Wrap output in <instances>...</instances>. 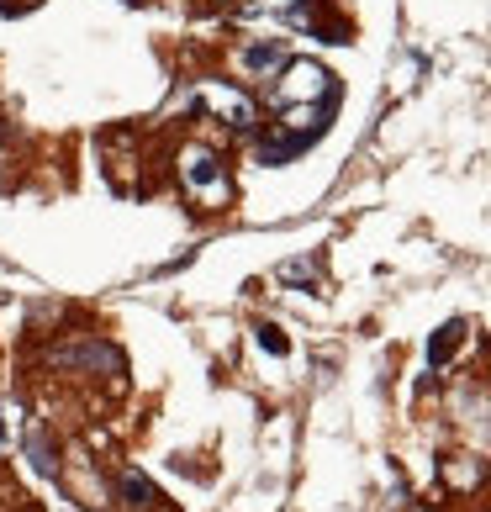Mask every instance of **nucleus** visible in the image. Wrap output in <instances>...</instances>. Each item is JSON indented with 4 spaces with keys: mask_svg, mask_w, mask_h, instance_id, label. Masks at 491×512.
Instances as JSON below:
<instances>
[{
    "mask_svg": "<svg viewBox=\"0 0 491 512\" xmlns=\"http://www.w3.org/2000/svg\"><path fill=\"white\" fill-rule=\"evenodd\" d=\"M180 185H185V196L201 201V206H228L233 201V180H228V169H222V159L212 148H185L180 154Z\"/></svg>",
    "mask_w": 491,
    "mask_h": 512,
    "instance_id": "obj_1",
    "label": "nucleus"
},
{
    "mask_svg": "<svg viewBox=\"0 0 491 512\" xmlns=\"http://www.w3.org/2000/svg\"><path fill=\"white\" fill-rule=\"evenodd\" d=\"M333 96V74L312 59H296V64H280L275 74V106H317Z\"/></svg>",
    "mask_w": 491,
    "mask_h": 512,
    "instance_id": "obj_2",
    "label": "nucleus"
},
{
    "mask_svg": "<svg viewBox=\"0 0 491 512\" xmlns=\"http://www.w3.org/2000/svg\"><path fill=\"white\" fill-rule=\"evenodd\" d=\"M191 101H196V106H206L217 122H228V127H249V122H254V106H249V96H243V90H233V85L201 80V85L191 90Z\"/></svg>",
    "mask_w": 491,
    "mask_h": 512,
    "instance_id": "obj_3",
    "label": "nucleus"
},
{
    "mask_svg": "<svg viewBox=\"0 0 491 512\" xmlns=\"http://www.w3.org/2000/svg\"><path fill=\"white\" fill-rule=\"evenodd\" d=\"M53 359H59V365H74V370H101V375L122 370V354L106 349V344H64Z\"/></svg>",
    "mask_w": 491,
    "mask_h": 512,
    "instance_id": "obj_4",
    "label": "nucleus"
},
{
    "mask_svg": "<svg viewBox=\"0 0 491 512\" xmlns=\"http://www.w3.org/2000/svg\"><path fill=\"white\" fill-rule=\"evenodd\" d=\"M254 16H280V22H291V27H307L312 6H307V0H259Z\"/></svg>",
    "mask_w": 491,
    "mask_h": 512,
    "instance_id": "obj_5",
    "label": "nucleus"
},
{
    "mask_svg": "<svg viewBox=\"0 0 491 512\" xmlns=\"http://www.w3.org/2000/svg\"><path fill=\"white\" fill-rule=\"evenodd\" d=\"M460 344H465V322H444V328H439V338L428 344V365H433V370H439V365H449V354H455Z\"/></svg>",
    "mask_w": 491,
    "mask_h": 512,
    "instance_id": "obj_6",
    "label": "nucleus"
},
{
    "mask_svg": "<svg viewBox=\"0 0 491 512\" xmlns=\"http://www.w3.org/2000/svg\"><path fill=\"white\" fill-rule=\"evenodd\" d=\"M117 491H127L132 507H154V502H159V491L148 486V481L138 476V470H122V476H117Z\"/></svg>",
    "mask_w": 491,
    "mask_h": 512,
    "instance_id": "obj_7",
    "label": "nucleus"
},
{
    "mask_svg": "<svg viewBox=\"0 0 491 512\" xmlns=\"http://www.w3.org/2000/svg\"><path fill=\"white\" fill-rule=\"evenodd\" d=\"M27 454H32V470H37V476H53V470H59V465H53V449H48V433H43V428L27 433Z\"/></svg>",
    "mask_w": 491,
    "mask_h": 512,
    "instance_id": "obj_8",
    "label": "nucleus"
},
{
    "mask_svg": "<svg viewBox=\"0 0 491 512\" xmlns=\"http://www.w3.org/2000/svg\"><path fill=\"white\" fill-rule=\"evenodd\" d=\"M238 64L249 69V74H270V69H280V48H275V43H264V48H249V53H243Z\"/></svg>",
    "mask_w": 491,
    "mask_h": 512,
    "instance_id": "obj_9",
    "label": "nucleus"
},
{
    "mask_svg": "<svg viewBox=\"0 0 491 512\" xmlns=\"http://www.w3.org/2000/svg\"><path fill=\"white\" fill-rule=\"evenodd\" d=\"M254 338H259V349H264V354H275V359H286V354H291V344L280 338V328H254Z\"/></svg>",
    "mask_w": 491,
    "mask_h": 512,
    "instance_id": "obj_10",
    "label": "nucleus"
},
{
    "mask_svg": "<svg viewBox=\"0 0 491 512\" xmlns=\"http://www.w3.org/2000/svg\"><path fill=\"white\" fill-rule=\"evenodd\" d=\"M11 444V428H6V412H0V449Z\"/></svg>",
    "mask_w": 491,
    "mask_h": 512,
    "instance_id": "obj_11",
    "label": "nucleus"
}]
</instances>
